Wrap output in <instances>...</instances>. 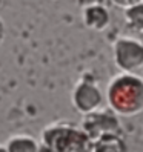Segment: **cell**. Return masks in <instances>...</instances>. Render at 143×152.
<instances>
[{
    "mask_svg": "<svg viewBox=\"0 0 143 152\" xmlns=\"http://www.w3.org/2000/svg\"><path fill=\"white\" fill-rule=\"evenodd\" d=\"M108 108L122 117H134L143 112V77L122 72L115 75L106 89Z\"/></svg>",
    "mask_w": 143,
    "mask_h": 152,
    "instance_id": "6da1fadb",
    "label": "cell"
},
{
    "mask_svg": "<svg viewBox=\"0 0 143 152\" xmlns=\"http://www.w3.org/2000/svg\"><path fill=\"white\" fill-rule=\"evenodd\" d=\"M6 149L8 152H39L40 143L31 135L19 134L6 141Z\"/></svg>",
    "mask_w": 143,
    "mask_h": 152,
    "instance_id": "ba28073f",
    "label": "cell"
},
{
    "mask_svg": "<svg viewBox=\"0 0 143 152\" xmlns=\"http://www.w3.org/2000/svg\"><path fill=\"white\" fill-rule=\"evenodd\" d=\"M125 22L132 32L143 34V2L125 10Z\"/></svg>",
    "mask_w": 143,
    "mask_h": 152,
    "instance_id": "9c48e42d",
    "label": "cell"
},
{
    "mask_svg": "<svg viewBox=\"0 0 143 152\" xmlns=\"http://www.w3.org/2000/svg\"><path fill=\"white\" fill-rule=\"evenodd\" d=\"M94 152H128L120 134H108L94 141Z\"/></svg>",
    "mask_w": 143,
    "mask_h": 152,
    "instance_id": "52a82bcc",
    "label": "cell"
},
{
    "mask_svg": "<svg viewBox=\"0 0 143 152\" xmlns=\"http://www.w3.org/2000/svg\"><path fill=\"white\" fill-rule=\"evenodd\" d=\"M111 2H112L115 6L122 8V10H128V8H131V6H134V5L142 3L143 0H111Z\"/></svg>",
    "mask_w": 143,
    "mask_h": 152,
    "instance_id": "30bf717a",
    "label": "cell"
},
{
    "mask_svg": "<svg viewBox=\"0 0 143 152\" xmlns=\"http://www.w3.org/2000/svg\"><path fill=\"white\" fill-rule=\"evenodd\" d=\"M82 129L92 141H95L108 134H122V124L119 121V115L112 109L102 108L83 115Z\"/></svg>",
    "mask_w": 143,
    "mask_h": 152,
    "instance_id": "5b68a950",
    "label": "cell"
},
{
    "mask_svg": "<svg viewBox=\"0 0 143 152\" xmlns=\"http://www.w3.org/2000/svg\"><path fill=\"white\" fill-rule=\"evenodd\" d=\"M71 102H73L74 109L78 114L86 115L89 112L99 111L103 108L105 95L100 86L95 82L89 80L88 77H83L74 86L73 94H71Z\"/></svg>",
    "mask_w": 143,
    "mask_h": 152,
    "instance_id": "277c9868",
    "label": "cell"
},
{
    "mask_svg": "<svg viewBox=\"0 0 143 152\" xmlns=\"http://www.w3.org/2000/svg\"><path fill=\"white\" fill-rule=\"evenodd\" d=\"M82 22L88 29L91 31H105L109 26L111 15L108 8L102 3H91L88 6H83L82 11Z\"/></svg>",
    "mask_w": 143,
    "mask_h": 152,
    "instance_id": "8992f818",
    "label": "cell"
},
{
    "mask_svg": "<svg viewBox=\"0 0 143 152\" xmlns=\"http://www.w3.org/2000/svg\"><path fill=\"white\" fill-rule=\"evenodd\" d=\"M0 152H8V149H6V145L3 146V145H0Z\"/></svg>",
    "mask_w": 143,
    "mask_h": 152,
    "instance_id": "7c38bea8",
    "label": "cell"
},
{
    "mask_svg": "<svg viewBox=\"0 0 143 152\" xmlns=\"http://www.w3.org/2000/svg\"><path fill=\"white\" fill-rule=\"evenodd\" d=\"M42 143L54 152H94V141L82 128L68 123H54L42 131Z\"/></svg>",
    "mask_w": 143,
    "mask_h": 152,
    "instance_id": "7a4b0ae2",
    "label": "cell"
},
{
    "mask_svg": "<svg viewBox=\"0 0 143 152\" xmlns=\"http://www.w3.org/2000/svg\"><path fill=\"white\" fill-rule=\"evenodd\" d=\"M112 56L120 72L137 74L143 69V42L136 37H119L112 45Z\"/></svg>",
    "mask_w": 143,
    "mask_h": 152,
    "instance_id": "3957f363",
    "label": "cell"
},
{
    "mask_svg": "<svg viewBox=\"0 0 143 152\" xmlns=\"http://www.w3.org/2000/svg\"><path fill=\"white\" fill-rule=\"evenodd\" d=\"M2 6H3V0H0V10H2Z\"/></svg>",
    "mask_w": 143,
    "mask_h": 152,
    "instance_id": "4fadbf2b",
    "label": "cell"
},
{
    "mask_svg": "<svg viewBox=\"0 0 143 152\" xmlns=\"http://www.w3.org/2000/svg\"><path fill=\"white\" fill-rule=\"evenodd\" d=\"M5 34H6L5 23H3L2 19H0V46H2V43H3V40H5Z\"/></svg>",
    "mask_w": 143,
    "mask_h": 152,
    "instance_id": "8fae6325",
    "label": "cell"
}]
</instances>
